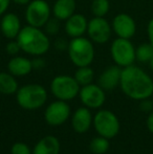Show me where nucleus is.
Here are the masks:
<instances>
[{
    "label": "nucleus",
    "instance_id": "obj_1",
    "mask_svg": "<svg viewBox=\"0 0 153 154\" xmlns=\"http://www.w3.org/2000/svg\"><path fill=\"white\" fill-rule=\"evenodd\" d=\"M120 86L127 97L136 101L149 99L153 93L152 78L135 65L122 68Z\"/></svg>",
    "mask_w": 153,
    "mask_h": 154
},
{
    "label": "nucleus",
    "instance_id": "obj_2",
    "mask_svg": "<svg viewBox=\"0 0 153 154\" xmlns=\"http://www.w3.org/2000/svg\"><path fill=\"white\" fill-rule=\"evenodd\" d=\"M16 40L20 45L21 51L35 57L46 54L50 47L48 35L41 31L40 27L29 24L21 29Z\"/></svg>",
    "mask_w": 153,
    "mask_h": 154
},
{
    "label": "nucleus",
    "instance_id": "obj_3",
    "mask_svg": "<svg viewBox=\"0 0 153 154\" xmlns=\"http://www.w3.org/2000/svg\"><path fill=\"white\" fill-rule=\"evenodd\" d=\"M68 57L77 67L89 66L94 59V47L92 41L85 37L72 38L68 43Z\"/></svg>",
    "mask_w": 153,
    "mask_h": 154
},
{
    "label": "nucleus",
    "instance_id": "obj_4",
    "mask_svg": "<svg viewBox=\"0 0 153 154\" xmlns=\"http://www.w3.org/2000/svg\"><path fill=\"white\" fill-rule=\"evenodd\" d=\"M17 103L25 110H36L41 108L47 100V91L39 84H27L16 92Z\"/></svg>",
    "mask_w": 153,
    "mask_h": 154
},
{
    "label": "nucleus",
    "instance_id": "obj_5",
    "mask_svg": "<svg viewBox=\"0 0 153 154\" xmlns=\"http://www.w3.org/2000/svg\"><path fill=\"white\" fill-rule=\"evenodd\" d=\"M81 86L74 77L66 75H57L50 83V91L58 100L70 101L79 95Z\"/></svg>",
    "mask_w": 153,
    "mask_h": 154
},
{
    "label": "nucleus",
    "instance_id": "obj_6",
    "mask_svg": "<svg viewBox=\"0 0 153 154\" xmlns=\"http://www.w3.org/2000/svg\"><path fill=\"white\" fill-rule=\"evenodd\" d=\"M110 54L115 65L122 67V68L133 65V63L136 60L135 47L131 43L130 39H124L118 37L111 43Z\"/></svg>",
    "mask_w": 153,
    "mask_h": 154
},
{
    "label": "nucleus",
    "instance_id": "obj_7",
    "mask_svg": "<svg viewBox=\"0 0 153 154\" xmlns=\"http://www.w3.org/2000/svg\"><path fill=\"white\" fill-rule=\"evenodd\" d=\"M93 127L99 135L108 140L118 135L120 131V122L118 116L110 110L103 109L93 116Z\"/></svg>",
    "mask_w": 153,
    "mask_h": 154
},
{
    "label": "nucleus",
    "instance_id": "obj_8",
    "mask_svg": "<svg viewBox=\"0 0 153 154\" xmlns=\"http://www.w3.org/2000/svg\"><path fill=\"white\" fill-rule=\"evenodd\" d=\"M50 6L45 0H33L27 4L25 19L29 25L41 29L50 18Z\"/></svg>",
    "mask_w": 153,
    "mask_h": 154
},
{
    "label": "nucleus",
    "instance_id": "obj_9",
    "mask_svg": "<svg viewBox=\"0 0 153 154\" xmlns=\"http://www.w3.org/2000/svg\"><path fill=\"white\" fill-rule=\"evenodd\" d=\"M88 38L94 43L105 44L109 41L112 34V26L104 17H93L88 21Z\"/></svg>",
    "mask_w": 153,
    "mask_h": 154
},
{
    "label": "nucleus",
    "instance_id": "obj_10",
    "mask_svg": "<svg viewBox=\"0 0 153 154\" xmlns=\"http://www.w3.org/2000/svg\"><path fill=\"white\" fill-rule=\"evenodd\" d=\"M79 97L85 107L89 109H98L105 103V90L99 84H88L80 88Z\"/></svg>",
    "mask_w": 153,
    "mask_h": 154
},
{
    "label": "nucleus",
    "instance_id": "obj_11",
    "mask_svg": "<svg viewBox=\"0 0 153 154\" xmlns=\"http://www.w3.org/2000/svg\"><path fill=\"white\" fill-rule=\"evenodd\" d=\"M70 116V107L65 101L57 100L46 107L44 119L50 126H61L68 120Z\"/></svg>",
    "mask_w": 153,
    "mask_h": 154
},
{
    "label": "nucleus",
    "instance_id": "obj_12",
    "mask_svg": "<svg viewBox=\"0 0 153 154\" xmlns=\"http://www.w3.org/2000/svg\"><path fill=\"white\" fill-rule=\"evenodd\" d=\"M112 31L118 38L131 39L136 32V23L128 14H118L112 20Z\"/></svg>",
    "mask_w": 153,
    "mask_h": 154
},
{
    "label": "nucleus",
    "instance_id": "obj_13",
    "mask_svg": "<svg viewBox=\"0 0 153 154\" xmlns=\"http://www.w3.org/2000/svg\"><path fill=\"white\" fill-rule=\"evenodd\" d=\"M21 21L14 13H8L2 16L0 20V31L6 39L14 40L21 31Z\"/></svg>",
    "mask_w": 153,
    "mask_h": 154
},
{
    "label": "nucleus",
    "instance_id": "obj_14",
    "mask_svg": "<svg viewBox=\"0 0 153 154\" xmlns=\"http://www.w3.org/2000/svg\"><path fill=\"white\" fill-rule=\"evenodd\" d=\"M122 67L113 65L106 68L99 77L98 84L104 90H112L118 85H120Z\"/></svg>",
    "mask_w": 153,
    "mask_h": 154
},
{
    "label": "nucleus",
    "instance_id": "obj_15",
    "mask_svg": "<svg viewBox=\"0 0 153 154\" xmlns=\"http://www.w3.org/2000/svg\"><path fill=\"white\" fill-rule=\"evenodd\" d=\"M88 21L86 17L82 14H76L70 16L67 20H65V32L72 38L82 37L87 32Z\"/></svg>",
    "mask_w": 153,
    "mask_h": 154
},
{
    "label": "nucleus",
    "instance_id": "obj_16",
    "mask_svg": "<svg viewBox=\"0 0 153 154\" xmlns=\"http://www.w3.org/2000/svg\"><path fill=\"white\" fill-rule=\"evenodd\" d=\"M93 123V118L91 116L89 108L81 107L78 108L72 119V126L78 133H85L91 127Z\"/></svg>",
    "mask_w": 153,
    "mask_h": 154
},
{
    "label": "nucleus",
    "instance_id": "obj_17",
    "mask_svg": "<svg viewBox=\"0 0 153 154\" xmlns=\"http://www.w3.org/2000/svg\"><path fill=\"white\" fill-rule=\"evenodd\" d=\"M8 69L15 77H24L33 70L32 60L21 56H14L8 63Z\"/></svg>",
    "mask_w": 153,
    "mask_h": 154
},
{
    "label": "nucleus",
    "instance_id": "obj_18",
    "mask_svg": "<svg viewBox=\"0 0 153 154\" xmlns=\"http://www.w3.org/2000/svg\"><path fill=\"white\" fill-rule=\"evenodd\" d=\"M60 142L56 136L47 135L35 145L33 154H59Z\"/></svg>",
    "mask_w": 153,
    "mask_h": 154
},
{
    "label": "nucleus",
    "instance_id": "obj_19",
    "mask_svg": "<svg viewBox=\"0 0 153 154\" xmlns=\"http://www.w3.org/2000/svg\"><path fill=\"white\" fill-rule=\"evenodd\" d=\"M76 0H56L53 6L54 17L60 21H65L75 14Z\"/></svg>",
    "mask_w": 153,
    "mask_h": 154
},
{
    "label": "nucleus",
    "instance_id": "obj_20",
    "mask_svg": "<svg viewBox=\"0 0 153 154\" xmlns=\"http://www.w3.org/2000/svg\"><path fill=\"white\" fill-rule=\"evenodd\" d=\"M18 82L15 75L10 72H0V93L2 94H14L18 91Z\"/></svg>",
    "mask_w": 153,
    "mask_h": 154
},
{
    "label": "nucleus",
    "instance_id": "obj_21",
    "mask_svg": "<svg viewBox=\"0 0 153 154\" xmlns=\"http://www.w3.org/2000/svg\"><path fill=\"white\" fill-rule=\"evenodd\" d=\"M94 77L93 69L90 66H83V67H78L77 71L75 72L74 78L76 79V81L79 83V85L85 86L88 84L92 83V80Z\"/></svg>",
    "mask_w": 153,
    "mask_h": 154
},
{
    "label": "nucleus",
    "instance_id": "obj_22",
    "mask_svg": "<svg viewBox=\"0 0 153 154\" xmlns=\"http://www.w3.org/2000/svg\"><path fill=\"white\" fill-rule=\"evenodd\" d=\"M153 57V46L151 43H142L135 48V58L141 63H149Z\"/></svg>",
    "mask_w": 153,
    "mask_h": 154
},
{
    "label": "nucleus",
    "instance_id": "obj_23",
    "mask_svg": "<svg viewBox=\"0 0 153 154\" xmlns=\"http://www.w3.org/2000/svg\"><path fill=\"white\" fill-rule=\"evenodd\" d=\"M109 147H110V144H109L108 138L103 137L101 135L94 137L89 145L90 151L94 154H105L109 150Z\"/></svg>",
    "mask_w": 153,
    "mask_h": 154
},
{
    "label": "nucleus",
    "instance_id": "obj_24",
    "mask_svg": "<svg viewBox=\"0 0 153 154\" xmlns=\"http://www.w3.org/2000/svg\"><path fill=\"white\" fill-rule=\"evenodd\" d=\"M90 8L94 17H105L109 12L110 2L109 0H93Z\"/></svg>",
    "mask_w": 153,
    "mask_h": 154
},
{
    "label": "nucleus",
    "instance_id": "obj_25",
    "mask_svg": "<svg viewBox=\"0 0 153 154\" xmlns=\"http://www.w3.org/2000/svg\"><path fill=\"white\" fill-rule=\"evenodd\" d=\"M59 21L57 18H49L48 21L45 23L44 29H45V32L47 35H57V32H59L60 29V24Z\"/></svg>",
    "mask_w": 153,
    "mask_h": 154
},
{
    "label": "nucleus",
    "instance_id": "obj_26",
    "mask_svg": "<svg viewBox=\"0 0 153 154\" xmlns=\"http://www.w3.org/2000/svg\"><path fill=\"white\" fill-rule=\"evenodd\" d=\"M11 154H33L31 148L24 143H15L11 148Z\"/></svg>",
    "mask_w": 153,
    "mask_h": 154
},
{
    "label": "nucleus",
    "instance_id": "obj_27",
    "mask_svg": "<svg viewBox=\"0 0 153 154\" xmlns=\"http://www.w3.org/2000/svg\"><path fill=\"white\" fill-rule=\"evenodd\" d=\"M5 51H6V53L8 54V55H11V56H16L17 54H19L21 51V47H20V45H19V43L17 42V40L16 39H14V40H11L10 42L6 44V46H5Z\"/></svg>",
    "mask_w": 153,
    "mask_h": 154
},
{
    "label": "nucleus",
    "instance_id": "obj_28",
    "mask_svg": "<svg viewBox=\"0 0 153 154\" xmlns=\"http://www.w3.org/2000/svg\"><path fill=\"white\" fill-rule=\"evenodd\" d=\"M68 43L66 40H64L63 38H59L57 39V40L55 41V46L57 49H59V51H65V49L68 48Z\"/></svg>",
    "mask_w": 153,
    "mask_h": 154
},
{
    "label": "nucleus",
    "instance_id": "obj_29",
    "mask_svg": "<svg viewBox=\"0 0 153 154\" xmlns=\"http://www.w3.org/2000/svg\"><path fill=\"white\" fill-rule=\"evenodd\" d=\"M153 108V101H149L148 99L145 100H142V103H141V109L145 112H148L150 110H152Z\"/></svg>",
    "mask_w": 153,
    "mask_h": 154
},
{
    "label": "nucleus",
    "instance_id": "obj_30",
    "mask_svg": "<svg viewBox=\"0 0 153 154\" xmlns=\"http://www.w3.org/2000/svg\"><path fill=\"white\" fill-rule=\"evenodd\" d=\"M32 64H33V69H42L45 67V61L38 57L32 61Z\"/></svg>",
    "mask_w": 153,
    "mask_h": 154
},
{
    "label": "nucleus",
    "instance_id": "obj_31",
    "mask_svg": "<svg viewBox=\"0 0 153 154\" xmlns=\"http://www.w3.org/2000/svg\"><path fill=\"white\" fill-rule=\"evenodd\" d=\"M147 34H148V39H149V42L151 43V45L153 46V18L150 19V21L148 22Z\"/></svg>",
    "mask_w": 153,
    "mask_h": 154
},
{
    "label": "nucleus",
    "instance_id": "obj_32",
    "mask_svg": "<svg viewBox=\"0 0 153 154\" xmlns=\"http://www.w3.org/2000/svg\"><path fill=\"white\" fill-rule=\"evenodd\" d=\"M11 3V0H0V16L4 15L6 10L8 8Z\"/></svg>",
    "mask_w": 153,
    "mask_h": 154
},
{
    "label": "nucleus",
    "instance_id": "obj_33",
    "mask_svg": "<svg viewBox=\"0 0 153 154\" xmlns=\"http://www.w3.org/2000/svg\"><path fill=\"white\" fill-rule=\"evenodd\" d=\"M146 125H147L148 130H149L151 133H153V111L149 114V116H148Z\"/></svg>",
    "mask_w": 153,
    "mask_h": 154
},
{
    "label": "nucleus",
    "instance_id": "obj_34",
    "mask_svg": "<svg viewBox=\"0 0 153 154\" xmlns=\"http://www.w3.org/2000/svg\"><path fill=\"white\" fill-rule=\"evenodd\" d=\"M11 1H13L14 3L18 4V5H27L32 0H11Z\"/></svg>",
    "mask_w": 153,
    "mask_h": 154
},
{
    "label": "nucleus",
    "instance_id": "obj_35",
    "mask_svg": "<svg viewBox=\"0 0 153 154\" xmlns=\"http://www.w3.org/2000/svg\"><path fill=\"white\" fill-rule=\"evenodd\" d=\"M149 64H150V67H151V69H152V70H153V57H152L151 61L149 62Z\"/></svg>",
    "mask_w": 153,
    "mask_h": 154
},
{
    "label": "nucleus",
    "instance_id": "obj_36",
    "mask_svg": "<svg viewBox=\"0 0 153 154\" xmlns=\"http://www.w3.org/2000/svg\"><path fill=\"white\" fill-rule=\"evenodd\" d=\"M152 101H153V93H152Z\"/></svg>",
    "mask_w": 153,
    "mask_h": 154
}]
</instances>
